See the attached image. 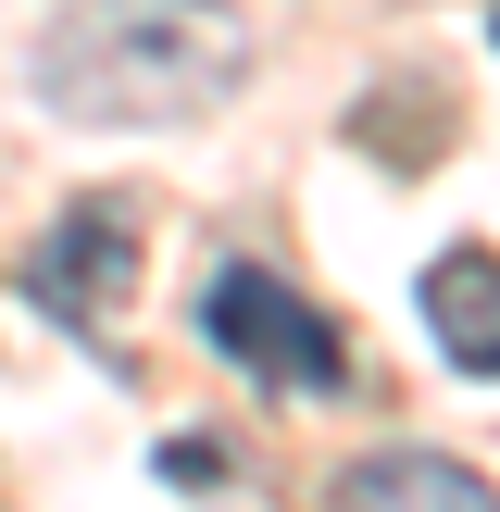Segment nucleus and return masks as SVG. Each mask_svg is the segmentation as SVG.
<instances>
[{"instance_id":"1","label":"nucleus","mask_w":500,"mask_h":512,"mask_svg":"<svg viewBox=\"0 0 500 512\" xmlns=\"http://www.w3.org/2000/svg\"><path fill=\"white\" fill-rule=\"evenodd\" d=\"M250 75L225 0H63L38 38V100L63 125H188Z\"/></svg>"},{"instance_id":"7","label":"nucleus","mask_w":500,"mask_h":512,"mask_svg":"<svg viewBox=\"0 0 500 512\" xmlns=\"http://www.w3.org/2000/svg\"><path fill=\"white\" fill-rule=\"evenodd\" d=\"M488 38H500V13H488Z\"/></svg>"},{"instance_id":"2","label":"nucleus","mask_w":500,"mask_h":512,"mask_svg":"<svg viewBox=\"0 0 500 512\" xmlns=\"http://www.w3.org/2000/svg\"><path fill=\"white\" fill-rule=\"evenodd\" d=\"M200 338H213L238 375L288 388V400H338V388H350V338H338L275 263H225L213 288H200Z\"/></svg>"},{"instance_id":"3","label":"nucleus","mask_w":500,"mask_h":512,"mask_svg":"<svg viewBox=\"0 0 500 512\" xmlns=\"http://www.w3.org/2000/svg\"><path fill=\"white\" fill-rule=\"evenodd\" d=\"M125 288H138V200H125V188L75 200V213L25 250V300H38L50 325H113Z\"/></svg>"},{"instance_id":"6","label":"nucleus","mask_w":500,"mask_h":512,"mask_svg":"<svg viewBox=\"0 0 500 512\" xmlns=\"http://www.w3.org/2000/svg\"><path fill=\"white\" fill-rule=\"evenodd\" d=\"M163 475H175V488H225V438H175Z\"/></svg>"},{"instance_id":"5","label":"nucleus","mask_w":500,"mask_h":512,"mask_svg":"<svg viewBox=\"0 0 500 512\" xmlns=\"http://www.w3.org/2000/svg\"><path fill=\"white\" fill-rule=\"evenodd\" d=\"M325 512H500V488L475 463H450V450H375V463L338 475Z\"/></svg>"},{"instance_id":"4","label":"nucleus","mask_w":500,"mask_h":512,"mask_svg":"<svg viewBox=\"0 0 500 512\" xmlns=\"http://www.w3.org/2000/svg\"><path fill=\"white\" fill-rule=\"evenodd\" d=\"M413 300H425V338H438L463 375H500V250L488 238H450Z\"/></svg>"}]
</instances>
